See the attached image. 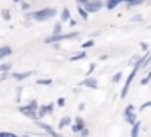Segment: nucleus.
Returning a JSON list of instances; mask_svg holds the SVG:
<instances>
[{
  "label": "nucleus",
  "instance_id": "1",
  "mask_svg": "<svg viewBox=\"0 0 151 137\" xmlns=\"http://www.w3.org/2000/svg\"><path fill=\"white\" fill-rule=\"evenodd\" d=\"M55 16H57V9H53V7H43V9H37V11L25 14L27 20H34V22H48Z\"/></svg>",
  "mask_w": 151,
  "mask_h": 137
},
{
  "label": "nucleus",
  "instance_id": "2",
  "mask_svg": "<svg viewBox=\"0 0 151 137\" xmlns=\"http://www.w3.org/2000/svg\"><path fill=\"white\" fill-rule=\"evenodd\" d=\"M80 36V32H68V34H52L45 39L46 45H55V43H60V41H66V39H77Z\"/></svg>",
  "mask_w": 151,
  "mask_h": 137
},
{
  "label": "nucleus",
  "instance_id": "3",
  "mask_svg": "<svg viewBox=\"0 0 151 137\" xmlns=\"http://www.w3.org/2000/svg\"><path fill=\"white\" fill-rule=\"evenodd\" d=\"M82 7H84L89 14H93V13H98V11L105 9V2H103V0H87Z\"/></svg>",
  "mask_w": 151,
  "mask_h": 137
},
{
  "label": "nucleus",
  "instance_id": "4",
  "mask_svg": "<svg viewBox=\"0 0 151 137\" xmlns=\"http://www.w3.org/2000/svg\"><path fill=\"white\" fill-rule=\"evenodd\" d=\"M36 125L41 128V130H45L48 135H52V137H64L62 133H59V132H55L53 130V126L52 125H48V123H45V121H39V119H36Z\"/></svg>",
  "mask_w": 151,
  "mask_h": 137
},
{
  "label": "nucleus",
  "instance_id": "5",
  "mask_svg": "<svg viewBox=\"0 0 151 137\" xmlns=\"http://www.w3.org/2000/svg\"><path fill=\"white\" fill-rule=\"evenodd\" d=\"M124 119H126L128 125H133V123L137 121V114H135V107H133V105H128V107L124 109Z\"/></svg>",
  "mask_w": 151,
  "mask_h": 137
},
{
  "label": "nucleus",
  "instance_id": "6",
  "mask_svg": "<svg viewBox=\"0 0 151 137\" xmlns=\"http://www.w3.org/2000/svg\"><path fill=\"white\" fill-rule=\"evenodd\" d=\"M80 87H87V89H98V80L94 77H86L82 82H80Z\"/></svg>",
  "mask_w": 151,
  "mask_h": 137
},
{
  "label": "nucleus",
  "instance_id": "7",
  "mask_svg": "<svg viewBox=\"0 0 151 137\" xmlns=\"http://www.w3.org/2000/svg\"><path fill=\"white\" fill-rule=\"evenodd\" d=\"M53 112V103H48V105H39L37 107V118H46L48 114Z\"/></svg>",
  "mask_w": 151,
  "mask_h": 137
},
{
  "label": "nucleus",
  "instance_id": "8",
  "mask_svg": "<svg viewBox=\"0 0 151 137\" xmlns=\"http://www.w3.org/2000/svg\"><path fill=\"white\" fill-rule=\"evenodd\" d=\"M18 110L22 112V114H25L27 118H30V119H39L37 118V110H34V109H30V107H27V105H22V107H18Z\"/></svg>",
  "mask_w": 151,
  "mask_h": 137
},
{
  "label": "nucleus",
  "instance_id": "9",
  "mask_svg": "<svg viewBox=\"0 0 151 137\" xmlns=\"http://www.w3.org/2000/svg\"><path fill=\"white\" fill-rule=\"evenodd\" d=\"M86 126V121H84V118H80V116H77L75 118V123L71 125V132H75V133H78L82 128Z\"/></svg>",
  "mask_w": 151,
  "mask_h": 137
},
{
  "label": "nucleus",
  "instance_id": "10",
  "mask_svg": "<svg viewBox=\"0 0 151 137\" xmlns=\"http://www.w3.org/2000/svg\"><path fill=\"white\" fill-rule=\"evenodd\" d=\"M132 126V132H130V137H139L140 135V128H142V123L137 119L133 125H130Z\"/></svg>",
  "mask_w": 151,
  "mask_h": 137
},
{
  "label": "nucleus",
  "instance_id": "11",
  "mask_svg": "<svg viewBox=\"0 0 151 137\" xmlns=\"http://www.w3.org/2000/svg\"><path fill=\"white\" fill-rule=\"evenodd\" d=\"M30 75H34V71H18V73H11V77H13L14 80H25V79H29Z\"/></svg>",
  "mask_w": 151,
  "mask_h": 137
},
{
  "label": "nucleus",
  "instance_id": "12",
  "mask_svg": "<svg viewBox=\"0 0 151 137\" xmlns=\"http://www.w3.org/2000/svg\"><path fill=\"white\" fill-rule=\"evenodd\" d=\"M124 0H107L105 2V9H109V11H112V9H116L119 4H123Z\"/></svg>",
  "mask_w": 151,
  "mask_h": 137
},
{
  "label": "nucleus",
  "instance_id": "13",
  "mask_svg": "<svg viewBox=\"0 0 151 137\" xmlns=\"http://www.w3.org/2000/svg\"><path fill=\"white\" fill-rule=\"evenodd\" d=\"M11 70H13V62L11 61H6V62L0 64V73H11Z\"/></svg>",
  "mask_w": 151,
  "mask_h": 137
},
{
  "label": "nucleus",
  "instance_id": "14",
  "mask_svg": "<svg viewBox=\"0 0 151 137\" xmlns=\"http://www.w3.org/2000/svg\"><path fill=\"white\" fill-rule=\"evenodd\" d=\"M71 20V11L68 9V7H64L62 11H60V23H66V22H69Z\"/></svg>",
  "mask_w": 151,
  "mask_h": 137
},
{
  "label": "nucleus",
  "instance_id": "15",
  "mask_svg": "<svg viewBox=\"0 0 151 137\" xmlns=\"http://www.w3.org/2000/svg\"><path fill=\"white\" fill-rule=\"evenodd\" d=\"M11 53H13V48L11 46H0V61L6 59V57H9Z\"/></svg>",
  "mask_w": 151,
  "mask_h": 137
},
{
  "label": "nucleus",
  "instance_id": "16",
  "mask_svg": "<svg viewBox=\"0 0 151 137\" xmlns=\"http://www.w3.org/2000/svg\"><path fill=\"white\" fill-rule=\"evenodd\" d=\"M86 57H87V53H86V50H82V52L73 53V55L69 57V61H71V62H75V61H82V59H86Z\"/></svg>",
  "mask_w": 151,
  "mask_h": 137
},
{
  "label": "nucleus",
  "instance_id": "17",
  "mask_svg": "<svg viewBox=\"0 0 151 137\" xmlns=\"http://www.w3.org/2000/svg\"><path fill=\"white\" fill-rule=\"evenodd\" d=\"M71 125V118L69 116H64L60 121H59V130H62V128H66V126H69Z\"/></svg>",
  "mask_w": 151,
  "mask_h": 137
},
{
  "label": "nucleus",
  "instance_id": "18",
  "mask_svg": "<svg viewBox=\"0 0 151 137\" xmlns=\"http://www.w3.org/2000/svg\"><path fill=\"white\" fill-rule=\"evenodd\" d=\"M0 16H2V20H6V22H9V20H11V11H9L7 7H4L2 11H0Z\"/></svg>",
  "mask_w": 151,
  "mask_h": 137
},
{
  "label": "nucleus",
  "instance_id": "19",
  "mask_svg": "<svg viewBox=\"0 0 151 137\" xmlns=\"http://www.w3.org/2000/svg\"><path fill=\"white\" fill-rule=\"evenodd\" d=\"M77 11H78V14H80V18H82V20H87V18H89V13H87L82 6H77Z\"/></svg>",
  "mask_w": 151,
  "mask_h": 137
},
{
  "label": "nucleus",
  "instance_id": "20",
  "mask_svg": "<svg viewBox=\"0 0 151 137\" xmlns=\"http://www.w3.org/2000/svg\"><path fill=\"white\" fill-rule=\"evenodd\" d=\"M149 82H151V70L147 71V75H146L144 79H140V86H147Z\"/></svg>",
  "mask_w": 151,
  "mask_h": 137
},
{
  "label": "nucleus",
  "instance_id": "21",
  "mask_svg": "<svg viewBox=\"0 0 151 137\" xmlns=\"http://www.w3.org/2000/svg\"><path fill=\"white\" fill-rule=\"evenodd\" d=\"M53 34H62V23L60 22H57L53 25Z\"/></svg>",
  "mask_w": 151,
  "mask_h": 137
},
{
  "label": "nucleus",
  "instance_id": "22",
  "mask_svg": "<svg viewBox=\"0 0 151 137\" xmlns=\"http://www.w3.org/2000/svg\"><path fill=\"white\" fill-rule=\"evenodd\" d=\"M91 46H94V39H87L86 43H82V50H87Z\"/></svg>",
  "mask_w": 151,
  "mask_h": 137
},
{
  "label": "nucleus",
  "instance_id": "23",
  "mask_svg": "<svg viewBox=\"0 0 151 137\" xmlns=\"http://www.w3.org/2000/svg\"><path fill=\"white\" fill-rule=\"evenodd\" d=\"M37 86H52V79H39Z\"/></svg>",
  "mask_w": 151,
  "mask_h": 137
},
{
  "label": "nucleus",
  "instance_id": "24",
  "mask_svg": "<svg viewBox=\"0 0 151 137\" xmlns=\"http://www.w3.org/2000/svg\"><path fill=\"white\" fill-rule=\"evenodd\" d=\"M121 80H123V73H121V71L112 77V82H114V84H117V82H121Z\"/></svg>",
  "mask_w": 151,
  "mask_h": 137
},
{
  "label": "nucleus",
  "instance_id": "25",
  "mask_svg": "<svg viewBox=\"0 0 151 137\" xmlns=\"http://www.w3.org/2000/svg\"><path fill=\"white\" fill-rule=\"evenodd\" d=\"M27 107H30V109H34V110H37V107H39V103H37V100H30V102L27 103Z\"/></svg>",
  "mask_w": 151,
  "mask_h": 137
},
{
  "label": "nucleus",
  "instance_id": "26",
  "mask_svg": "<svg viewBox=\"0 0 151 137\" xmlns=\"http://www.w3.org/2000/svg\"><path fill=\"white\" fill-rule=\"evenodd\" d=\"M20 4H22V9H23V11H27V13L30 11V4H29V2H25V0H20Z\"/></svg>",
  "mask_w": 151,
  "mask_h": 137
},
{
  "label": "nucleus",
  "instance_id": "27",
  "mask_svg": "<svg viewBox=\"0 0 151 137\" xmlns=\"http://www.w3.org/2000/svg\"><path fill=\"white\" fill-rule=\"evenodd\" d=\"M142 20H144V16H142V14H135V16L130 20V23H137V22H142Z\"/></svg>",
  "mask_w": 151,
  "mask_h": 137
},
{
  "label": "nucleus",
  "instance_id": "28",
  "mask_svg": "<svg viewBox=\"0 0 151 137\" xmlns=\"http://www.w3.org/2000/svg\"><path fill=\"white\" fill-rule=\"evenodd\" d=\"M94 70H96V64H94V62H91V64H89V70H87V73H86V75L89 77V75H91V73H93Z\"/></svg>",
  "mask_w": 151,
  "mask_h": 137
},
{
  "label": "nucleus",
  "instance_id": "29",
  "mask_svg": "<svg viewBox=\"0 0 151 137\" xmlns=\"http://www.w3.org/2000/svg\"><path fill=\"white\" fill-rule=\"evenodd\" d=\"M139 59H140V55H133V57H132V59L128 61V64H130V66H133V64H135V62H137Z\"/></svg>",
  "mask_w": 151,
  "mask_h": 137
},
{
  "label": "nucleus",
  "instance_id": "30",
  "mask_svg": "<svg viewBox=\"0 0 151 137\" xmlns=\"http://www.w3.org/2000/svg\"><path fill=\"white\" fill-rule=\"evenodd\" d=\"M146 109H151V102H146V103H142L139 107V110H146Z\"/></svg>",
  "mask_w": 151,
  "mask_h": 137
},
{
  "label": "nucleus",
  "instance_id": "31",
  "mask_svg": "<svg viewBox=\"0 0 151 137\" xmlns=\"http://www.w3.org/2000/svg\"><path fill=\"white\" fill-rule=\"evenodd\" d=\"M0 137H16L13 132H0Z\"/></svg>",
  "mask_w": 151,
  "mask_h": 137
},
{
  "label": "nucleus",
  "instance_id": "32",
  "mask_svg": "<svg viewBox=\"0 0 151 137\" xmlns=\"http://www.w3.org/2000/svg\"><path fill=\"white\" fill-rule=\"evenodd\" d=\"M78 133H80L82 137H87V135H89V130H87V126H84V128H82V130H80Z\"/></svg>",
  "mask_w": 151,
  "mask_h": 137
},
{
  "label": "nucleus",
  "instance_id": "33",
  "mask_svg": "<svg viewBox=\"0 0 151 137\" xmlns=\"http://www.w3.org/2000/svg\"><path fill=\"white\" fill-rule=\"evenodd\" d=\"M57 105H59V107H64V105H66V100H64V98H59V100H57Z\"/></svg>",
  "mask_w": 151,
  "mask_h": 137
},
{
  "label": "nucleus",
  "instance_id": "34",
  "mask_svg": "<svg viewBox=\"0 0 151 137\" xmlns=\"http://www.w3.org/2000/svg\"><path fill=\"white\" fill-rule=\"evenodd\" d=\"M140 48H142V52H147V43H140Z\"/></svg>",
  "mask_w": 151,
  "mask_h": 137
},
{
  "label": "nucleus",
  "instance_id": "35",
  "mask_svg": "<svg viewBox=\"0 0 151 137\" xmlns=\"http://www.w3.org/2000/svg\"><path fill=\"white\" fill-rule=\"evenodd\" d=\"M68 23H69V27H75V25H77V20H69Z\"/></svg>",
  "mask_w": 151,
  "mask_h": 137
},
{
  "label": "nucleus",
  "instance_id": "36",
  "mask_svg": "<svg viewBox=\"0 0 151 137\" xmlns=\"http://www.w3.org/2000/svg\"><path fill=\"white\" fill-rule=\"evenodd\" d=\"M87 2V0H77V6H84Z\"/></svg>",
  "mask_w": 151,
  "mask_h": 137
},
{
  "label": "nucleus",
  "instance_id": "37",
  "mask_svg": "<svg viewBox=\"0 0 151 137\" xmlns=\"http://www.w3.org/2000/svg\"><path fill=\"white\" fill-rule=\"evenodd\" d=\"M16 137H27V135H16Z\"/></svg>",
  "mask_w": 151,
  "mask_h": 137
},
{
  "label": "nucleus",
  "instance_id": "38",
  "mask_svg": "<svg viewBox=\"0 0 151 137\" xmlns=\"http://www.w3.org/2000/svg\"><path fill=\"white\" fill-rule=\"evenodd\" d=\"M103 2H107V0H103Z\"/></svg>",
  "mask_w": 151,
  "mask_h": 137
},
{
  "label": "nucleus",
  "instance_id": "39",
  "mask_svg": "<svg viewBox=\"0 0 151 137\" xmlns=\"http://www.w3.org/2000/svg\"><path fill=\"white\" fill-rule=\"evenodd\" d=\"M149 6H151V4H149Z\"/></svg>",
  "mask_w": 151,
  "mask_h": 137
}]
</instances>
